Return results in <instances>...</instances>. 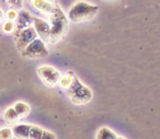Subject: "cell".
<instances>
[{"label": "cell", "instance_id": "6da1fadb", "mask_svg": "<svg viewBox=\"0 0 160 139\" xmlns=\"http://www.w3.org/2000/svg\"><path fill=\"white\" fill-rule=\"evenodd\" d=\"M51 33H49V42L55 44L66 36L68 31V19L65 16L64 11L59 6L55 5L53 12L51 14Z\"/></svg>", "mask_w": 160, "mask_h": 139}, {"label": "cell", "instance_id": "7a4b0ae2", "mask_svg": "<svg viewBox=\"0 0 160 139\" xmlns=\"http://www.w3.org/2000/svg\"><path fill=\"white\" fill-rule=\"evenodd\" d=\"M98 11V6L91 5L86 1H78L70 7L68 11V17L72 22H85V21L93 19Z\"/></svg>", "mask_w": 160, "mask_h": 139}, {"label": "cell", "instance_id": "3957f363", "mask_svg": "<svg viewBox=\"0 0 160 139\" xmlns=\"http://www.w3.org/2000/svg\"><path fill=\"white\" fill-rule=\"evenodd\" d=\"M70 101L76 105H85L89 103L92 99V91L81 83L77 77H73L70 87L66 90Z\"/></svg>", "mask_w": 160, "mask_h": 139}, {"label": "cell", "instance_id": "277c9868", "mask_svg": "<svg viewBox=\"0 0 160 139\" xmlns=\"http://www.w3.org/2000/svg\"><path fill=\"white\" fill-rule=\"evenodd\" d=\"M21 55L30 59H38V58L46 57L48 55V49L42 40L35 38L31 44H29L21 52Z\"/></svg>", "mask_w": 160, "mask_h": 139}, {"label": "cell", "instance_id": "5b68a950", "mask_svg": "<svg viewBox=\"0 0 160 139\" xmlns=\"http://www.w3.org/2000/svg\"><path fill=\"white\" fill-rule=\"evenodd\" d=\"M38 76L43 81V83L46 84L49 88H54L56 84H58V80L60 78V72L56 68L52 66H41L36 70Z\"/></svg>", "mask_w": 160, "mask_h": 139}, {"label": "cell", "instance_id": "8992f818", "mask_svg": "<svg viewBox=\"0 0 160 139\" xmlns=\"http://www.w3.org/2000/svg\"><path fill=\"white\" fill-rule=\"evenodd\" d=\"M14 38H16L17 48L20 52H22L28 45L31 44L35 38H38V34H36L33 27H29L27 29L20 31L19 33H16Z\"/></svg>", "mask_w": 160, "mask_h": 139}, {"label": "cell", "instance_id": "52a82bcc", "mask_svg": "<svg viewBox=\"0 0 160 139\" xmlns=\"http://www.w3.org/2000/svg\"><path fill=\"white\" fill-rule=\"evenodd\" d=\"M33 27L36 34H38L40 40L43 42L49 40V33H51V25L48 22L40 18H33Z\"/></svg>", "mask_w": 160, "mask_h": 139}, {"label": "cell", "instance_id": "ba28073f", "mask_svg": "<svg viewBox=\"0 0 160 139\" xmlns=\"http://www.w3.org/2000/svg\"><path fill=\"white\" fill-rule=\"evenodd\" d=\"M30 5L33 9L41 12L42 14L51 16L56 3L52 0H30Z\"/></svg>", "mask_w": 160, "mask_h": 139}, {"label": "cell", "instance_id": "9c48e42d", "mask_svg": "<svg viewBox=\"0 0 160 139\" xmlns=\"http://www.w3.org/2000/svg\"><path fill=\"white\" fill-rule=\"evenodd\" d=\"M16 24V33H19L22 30L27 29V27H31V23H33V18L32 16L25 10H19L18 18H17Z\"/></svg>", "mask_w": 160, "mask_h": 139}, {"label": "cell", "instance_id": "30bf717a", "mask_svg": "<svg viewBox=\"0 0 160 139\" xmlns=\"http://www.w3.org/2000/svg\"><path fill=\"white\" fill-rule=\"evenodd\" d=\"M12 135L18 139H29L30 134V125H25V124H20V125H16L12 128Z\"/></svg>", "mask_w": 160, "mask_h": 139}, {"label": "cell", "instance_id": "8fae6325", "mask_svg": "<svg viewBox=\"0 0 160 139\" xmlns=\"http://www.w3.org/2000/svg\"><path fill=\"white\" fill-rule=\"evenodd\" d=\"M13 110L16 111V113L18 114L19 118H27L30 115V112H31V108L24 102H18V103L14 104Z\"/></svg>", "mask_w": 160, "mask_h": 139}, {"label": "cell", "instance_id": "7c38bea8", "mask_svg": "<svg viewBox=\"0 0 160 139\" xmlns=\"http://www.w3.org/2000/svg\"><path fill=\"white\" fill-rule=\"evenodd\" d=\"M73 77H75V73L72 71H69V72L65 73L64 76H60L59 80H58V84H59L60 88L66 91L70 87L71 82L73 80Z\"/></svg>", "mask_w": 160, "mask_h": 139}, {"label": "cell", "instance_id": "4fadbf2b", "mask_svg": "<svg viewBox=\"0 0 160 139\" xmlns=\"http://www.w3.org/2000/svg\"><path fill=\"white\" fill-rule=\"evenodd\" d=\"M116 137L118 135L108 127L100 128L97 134V139H116Z\"/></svg>", "mask_w": 160, "mask_h": 139}, {"label": "cell", "instance_id": "5bb4252c", "mask_svg": "<svg viewBox=\"0 0 160 139\" xmlns=\"http://www.w3.org/2000/svg\"><path fill=\"white\" fill-rule=\"evenodd\" d=\"M3 118L8 124H16L17 122L20 121V118H19L16 111L13 110V107H9L6 110L5 114H3Z\"/></svg>", "mask_w": 160, "mask_h": 139}, {"label": "cell", "instance_id": "9a60e30c", "mask_svg": "<svg viewBox=\"0 0 160 139\" xmlns=\"http://www.w3.org/2000/svg\"><path fill=\"white\" fill-rule=\"evenodd\" d=\"M44 130L41 127L34 125H30V134H29V139H41Z\"/></svg>", "mask_w": 160, "mask_h": 139}, {"label": "cell", "instance_id": "2e32d148", "mask_svg": "<svg viewBox=\"0 0 160 139\" xmlns=\"http://www.w3.org/2000/svg\"><path fill=\"white\" fill-rule=\"evenodd\" d=\"M1 31L5 34H11L16 31V24L14 22H11V21H6L2 24V27H1Z\"/></svg>", "mask_w": 160, "mask_h": 139}, {"label": "cell", "instance_id": "e0dca14e", "mask_svg": "<svg viewBox=\"0 0 160 139\" xmlns=\"http://www.w3.org/2000/svg\"><path fill=\"white\" fill-rule=\"evenodd\" d=\"M18 14H19V11L16 9H9L7 11V13H6L5 18L7 19V21H11V22H13V21L17 20V18H18Z\"/></svg>", "mask_w": 160, "mask_h": 139}, {"label": "cell", "instance_id": "ac0fdd59", "mask_svg": "<svg viewBox=\"0 0 160 139\" xmlns=\"http://www.w3.org/2000/svg\"><path fill=\"white\" fill-rule=\"evenodd\" d=\"M0 139H13L12 130L10 128H2V129H0Z\"/></svg>", "mask_w": 160, "mask_h": 139}, {"label": "cell", "instance_id": "d6986e66", "mask_svg": "<svg viewBox=\"0 0 160 139\" xmlns=\"http://www.w3.org/2000/svg\"><path fill=\"white\" fill-rule=\"evenodd\" d=\"M11 7H13V9L16 10H22L23 8V0H6Z\"/></svg>", "mask_w": 160, "mask_h": 139}, {"label": "cell", "instance_id": "ffe728a7", "mask_svg": "<svg viewBox=\"0 0 160 139\" xmlns=\"http://www.w3.org/2000/svg\"><path fill=\"white\" fill-rule=\"evenodd\" d=\"M41 139H56V137H55V135L52 134V132L44 130V132H43V135H42V138Z\"/></svg>", "mask_w": 160, "mask_h": 139}, {"label": "cell", "instance_id": "44dd1931", "mask_svg": "<svg viewBox=\"0 0 160 139\" xmlns=\"http://www.w3.org/2000/svg\"><path fill=\"white\" fill-rule=\"evenodd\" d=\"M3 19H5V13H3V11L1 9H0V23L2 22Z\"/></svg>", "mask_w": 160, "mask_h": 139}, {"label": "cell", "instance_id": "7402d4cb", "mask_svg": "<svg viewBox=\"0 0 160 139\" xmlns=\"http://www.w3.org/2000/svg\"><path fill=\"white\" fill-rule=\"evenodd\" d=\"M116 139H125V138H123V137H116Z\"/></svg>", "mask_w": 160, "mask_h": 139}]
</instances>
